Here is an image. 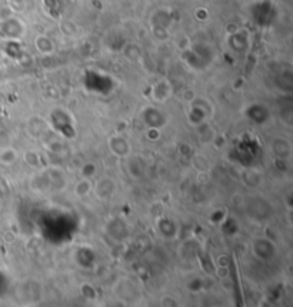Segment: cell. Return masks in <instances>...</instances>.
<instances>
[{
    "label": "cell",
    "mask_w": 293,
    "mask_h": 307,
    "mask_svg": "<svg viewBox=\"0 0 293 307\" xmlns=\"http://www.w3.org/2000/svg\"><path fill=\"white\" fill-rule=\"evenodd\" d=\"M14 160H16V153L13 152L12 149H4V150H1V153H0V161H1L3 164H12Z\"/></svg>",
    "instance_id": "2"
},
{
    "label": "cell",
    "mask_w": 293,
    "mask_h": 307,
    "mask_svg": "<svg viewBox=\"0 0 293 307\" xmlns=\"http://www.w3.org/2000/svg\"><path fill=\"white\" fill-rule=\"evenodd\" d=\"M90 183L87 182V179H85V180H82V182H79V183L76 184V187H74V192L79 195V196H85V195H87L89 192H90Z\"/></svg>",
    "instance_id": "3"
},
{
    "label": "cell",
    "mask_w": 293,
    "mask_h": 307,
    "mask_svg": "<svg viewBox=\"0 0 293 307\" xmlns=\"http://www.w3.org/2000/svg\"><path fill=\"white\" fill-rule=\"evenodd\" d=\"M233 40H234V43L232 45L233 50L240 51V50H243L244 48H246V39H244V35H233Z\"/></svg>",
    "instance_id": "4"
},
{
    "label": "cell",
    "mask_w": 293,
    "mask_h": 307,
    "mask_svg": "<svg viewBox=\"0 0 293 307\" xmlns=\"http://www.w3.org/2000/svg\"><path fill=\"white\" fill-rule=\"evenodd\" d=\"M256 12H260L259 13H255L253 16H255V19H256L257 23H272V17H273V9H272V6L268 4V3H263V4H259L256 7Z\"/></svg>",
    "instance_id": "1"
}]
</instances>
